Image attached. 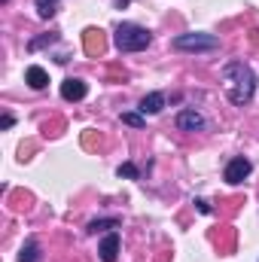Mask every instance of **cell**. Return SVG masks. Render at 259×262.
<instances>
[{"label": "cell", "mask_w": 259, "mask_h": 262, "mask_svg": "<svg viewBox=\"0 0 259 262\" xmlns=\"http://www.w3.org/2000/svg\"><path fill=\"white\" fill-rule=\"evenodd\" d=\"M122 122L125 125H134V128H143L146 119H143V113H122Z\"/></svg>", "instance_id": "cell-14"}, {"label": "cell", "mask_w": 259, "mask_h": 262, "mask_svg": "<svg viewBox=\"0 0 259 262\" xmlns=\"http://www.w3.org/2000/svg\"><path fill=\"white\" fill-rule=\"evenodd\" d=\"M165 110V95L162 92H149L143 101H140V113L143 116H156V113H162Z\"/></svg>", "instance_id": "cell-9"}, {"label": "cell", "mask_w": 259, "mask_h": 262, "mask_svg": "<svg viewBox=\"0 0 259 262\" xmlns=\"http://www.w3.org/2000/svg\"><path fill=\"white\" fill-rule=\"evenodd\" d=\"M89 95V85L82 79H64L61 82V98L64 101H82Z\"/></svg>", "instance_id": "cell-7"}, {"label": "cell", "mask_w": 259, "mask_h": 262, "mask_svg": "<svg viewBox=\"0 0 259 262\" xmlns=\"http://www.w3.org/2000/svg\"><path fill=\"white\" fill-rule=\"evenodd\" d=\"M223 92L235 107H247L256 95V73L244 61H229L223 67Z\"/></svg>", "instance_id": "cell-1"}, {"label": "cell", "mask_w": 259, "mask_h": 262, "mask_svg": "<svg viewBox=\"0 0 259 262\" xmlns=\"http://www.w3.org/2000/svg\"><path fill=\"white\" fill-rule=\"evenodd\" d=\"M195 204H198V210H201V213H210V204H207V201H201V198H198Z\"/></svg>", "instance_id": "cell-16"}, {"label": "cell", "mask_w": 259, "mask_h": 262, "mask_svg": "<svg viewBox=\"0 0 259 262\" xmlns=\"http://www.w3.org/2000/svg\"><path fill=\"white\" fill-rule=\"evenodd\" d=\"M34 6H37V15L40 18H52L58 12V0H34Z\"/></svg>", "instance_id": "cell-11"}, {"label": "cell", "mask_w": 259, "mask_h": 262, "mask_svg": "<svg viewBox=\"0 0 259 262\" xmlns=\"http://www.w3.org/2000/svg\"><path fill=\"white\" fill-rule=\"evenodd\" d=\"M25 82H28L34 92H40V89H46V85H49V73H46L40 64H31L28 70H25Z\"/></svg>", "instance_id": "cell-8"}, {"label": "cell", "mask_w": 259, "mask_h": 262, "mask_svg": "<svg viewBox=\"0 0 259 262\" xmlns=\"http://www.w3.org/2000/svg\"><path fill=\"white\" fill-rule=\"evenodd\" d=\"M171 46L177 52H213V49H220V37H213V34H177L171 40Z\"/></svg>", "instance_id": "cell-3"}, {"label": "cell", "mask_w": 259, "mask_h": 262, "mask_svg": "<svg viewBox=\"0 0 259 262\" xmlns=\"http://www.w3.org/2000/svg\"><path fill=\"white\" fill-rule=\"evenodd\" d=\"M18 262H40V247L37 241H25L21 253H18Z\"/></svg>", "instance_id": "cell-12"}, {"label": "cell", "mask_w": 259, "mask_h": 262, "mask_svg": "<svg viewBox=\"0 0 259 262\" xmlns=\"http://www.w3.org/2000/svg\"><path fill=\"white\" fill-rule=\"evenodd\" d=\"M107 229H119V220H116V216H107V220H92V223H89V232H92V235L107 232Z\"/></svg>", "instance_id": "cell-10"}, {"label": "cell", "mask_w": 259, "mask_h": 262, "mask_svg": "<svg viewBox=\"0 0 259 262\" xmlns=\"http://www.w3.org/2000/svg\"><path fill=\"white\" fill-rule=\"evenodd\" d=\"M98 256H101V262H116L119 259V235H116V232H107V235H104V241L98 244Z\"/></svg>", "instance_id": "cell-6"}, {"label": "cell", "mask_w": 259, "mask_h": 262, "mask_svg": "<svg viewBox=\"0 0 259 262\" xmlns=\"http://www.w3.org/2000/svg\"><path fill=\"white\" fill-rule=\"evenodd\" d=\"M149 43H153V34L146 28H140V25H131V21H122L116 28V37H113V46L119 52H140Z\"/></svg>", "instance_id": "cell-2"}, {"label": "cell", "mask_w": 259, "mask_h": 262, "mask_svg": "<svg viewBox=\"0 0 259 262\" xmlns=\"http://www.w3.org/2000/svg\"><path fill=\"white\" fill-rule=\"evenodd\" d=\"M177 128L180 131H204L207 128V119L195 110V107H186L177 113Z\"/></svg>", "instance_id": "cell-5"}, {"label": "cell", "mask_w": 259, "mask_h": 262, "mask_svg": "<svg viewBox=\"0 0 259 262\" xmlns=\"http://www.w3.org/2000/svg\"><path fill=\"white\" fill-rule=\"evenodd\" d=\"M15 125V119L9 116V113H3V119H0V128H12Z\"/></svg>", "instance_id": "cell-15"}, {"label": "cell", "mask_w": 259, "mask_h": 262, "mask_svg": "<svg viewBox=\"0 0 259 262\" xmlns=\"http://www.w3.org/2000/svg\"><path fill=\"white\" fill-rule=\"evenodd\" d=\"M250 171H253V162H250V159H244V156H235V159L226 165L223 177H226V183H229V186H238V183H244V180L250 177Z\"/></svg>", "instance_id": "cell-4"}, {"label": "cell", "mask_w": 259, "mask_h": 262, "mask_svg": "<svg viewBox=\"0 0 259 262\" xmlns=\"http://www.w3.org/2000/svg\"><path fill=\"white\" fill-rule=\"evenodd\" d=\"M0 3H6V0H0Z\"/></svg>", "instance_id": "cell-17"}, {"label": "cell", "mask_w": 259, "mask_h": 262, "mask_svg": "<svg viewBox=\"0 0 259 262\" xmlns=\"http://www.w3.org/2000/svg\"><path fill=\"white\" fill-rule=\"evenodd\" d=\"M119 177H125V180H137L140 177V171H137V165H131V162H125V165H119V171H116Z\"/></svg>", "instance_id": "cell-13"}]
</instances>
